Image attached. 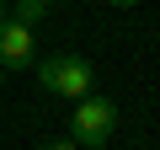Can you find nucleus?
<instances>
[{
    "label": "nucleus",
    "mask_w": 160,
    "mask_h": 150,
    "mask_svg": "<svg viewBox=\"0 0 160 150\" xmlns=\"http://www.w3.org/2000/svg\"><path fill=\"white\" fill-rule=\"evenodd\" d=\"M32 70H38L43 91H53V97H64V102L91 97V86H96V70H91V59H80V54H48V59H38Z\"/></svg>",
    "instance_id": "obj_1"
},
{
    "label": "nucleus",
    "mask_w": 160,
    "mask_h": 150,
    "mask_svg": "<svg viewBox=\"0 0 160 150\" xmlns=\"http://www.w3.org/2000/svg\"><path fill=\"white\" fill-rule=\"evenodd\" d=\"M118 134V102H107V97H80L75 107H69V139L80 145V150H107V139Z\"/></svg>",
    "instance_id": "obj_2"
},
{
    "label": "nucleus",
    "mask_w": 160,
    "mask_h": 150,
    "mask_svg": "<svg viewBox=\"0 0 160 150\" xmlns=\"http://www.w3.org/2000/svg\"><path fill=\"white\" fill-rule=\"evenodd\" d=\"M38 64V43H32V27L22 22H0V70H32Z\"/></svg>",
    "instance_id": "obj_3"
},
{
    "label": "nucleus",
    "mask_w": 160,
    "mask_h": 150,
    "mask_svg": "<svg viewBox=\"0 0 160 150\" xmlns=\"http://www.w3.org/2000/svg\"><path fill=\"white\" fill-rule=\"evenodd\" d=\"M43 11H48L43 0H16V16H11V22H22V27H32V22H43Z\"/></svg>",
    "instance_id": "obj_4"
},
{
    "label": "nucleus",
    "mask_w": 160,
    "mask_h": 150,
    "mask_svg": "<svg viewBox=\"0 0 160 150\" xmlns=\"http://www.w3.org/2000/svg\"><path fill=\"white\" fill-rule=\"evenodd\" d=\"M43 150H75V139H48Z\"/></svg>",
    "instance_id": "obj_5"
},
{
    "label": "nucleus",
    "mask_w": 160,
    "mask_h": 150,
    "mask_svg": "<svg viewBox=\"0 0 160 150\" xmlns=\"http://www.w3.org/2000/svg\"><path fill=\"white\" fill-rule=\"evenodd\" d=\"M112 6H118V11H128V6H139V0H112Z\"/></svg>",
    "instance_id": "obj_6"
},
{
    "label": "nucleus",
    "mask_w": 160,
    "mask_h": 150,
    "mask_svg": "<svg viewBox=\"0 0 160 150\" xmlns=\"http://www.w3.org/2000/svg\"><path fill=\"white\" fill-rule=\"evenodd\" d=\"M43 6H59V0H43Z\"/></svg>",
    "instance_id": "obj_7"
},
{
    "label": "nucleus",
    "mask_w": 160,
    "mask_h": 150,
    "mask_svg": "<svg viewBox=\"0 0 160 150\" xmlns=\"http://www.w3.org/2000/svg\"><path fill=\"white\" fill-rule=\"evenodd\" d=\"M0 22H6V6H0Z\"/></svg>",
    "instance_id": "obj_8"
}]
</instances>
